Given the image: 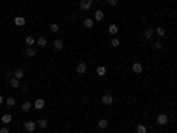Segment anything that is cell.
Wrapping results in <instances>:
<instances>
[{
  "mask_svg": "<svg viewBox=\"0 0 177 133\" xmlns=\"http://www.w3.org/2000/svg\"><path fill=\"white\" fill-rule=\"evenodd\" d=\"M85 71H87V64H85V62H80V64L76 66V73H78V75H83Z\"/></svg>",
  "mask_w": 177,
  "mask_h": 133,
  "instance_id": "cell-9",
  "label": "cell"
},
{
  "mask_svg": "<svg viewBox=\"0 0 177 133\" xmlns=\"http://www.w3.org/2000/svg\"><path fill=\"white\" fill-rule=\"evenodd\" d=\"M32 106H34L32 101H23V105H21V110H23V112H30Z\"/></svg>",
  "mask_w": 177,
  "mask_h": 133,
  "instance_id": "cell-14",
  "label": "cell"
},
{
  "mask_svg": "<svg viewBox=\"0 0 177 133\" xmlns=\"http://www.w3.org/2000/svg\"><path fill=\"white\" fill-rule=\"evenodd\" d=\"M46 126H48V121H46V119H39V121H37V128L46 130Z\"/></svg>",
  "mask_w": 177,
  "mask_h": 133,
  "instance_id": "cell-21",
  "label": "cell"
},
{
  "mask_svg": "<svg viewBox=\"0 0 177 133\" xmlns=\"http://www.w3.org/2000/svg\"><path fill=\"white\" fill-rule=\"evenodd\" d=\"M41 48H46V44H48V41H46V37H37V41H36Z\"/></svg>",
  "mask_w": 177,
  "mask_h": 133,
  "instance_id": "cell-19",
  "label": "cell"
},
{
  "mask_svg": "<svg viewBox=\"0 0 177 133\" xmlns=\"http://www.w3.org/2000/svg\"><path fill=\"white\" fill-rule=\"evenodd\" d=\"M117 2H119V0H108V4H110V6H117Z\"/></svg>",
  "mask_w": 177,
  "mask_h": 133,
  "instance_id": "cell-31",
  "label": "cell"
},
{
  "mask_svg": "<svg viewBox=\"0 0 177 133\" xmlns=\"http://www.w3.org/2000/svg\"><path fill=\"white\" fill-rule=\"evenodd\" d=\"M94 6V0H80V9L82 11H91Z\"/></svg>",
  "mask_w": 177,
  "mask_h": 133,
  "instance_id": "cell-2",
  "label": "cell"
},
{
  "mask_svg": "<svg viewBox=\"0 0 177 133\" xmlns=\"http://www.w3.org/2000/svg\"><path fill=\"white\" fill-rule=\"evenodd\" d=\"M103 18H105V13H103L101 9L94 11V21H103Z\"/></svg>",
  "mask_w": 177,
  "mask_h": 133,
  "instance_id": "cell-10",
  "label": "cell"
},
{
  "mask_svg": "<svg viewBox=\"0 0 177 133\" xmlns=\"http://www.w3.org/2000/svg\"><path fill=\"white\" fill-rule=\"evenodd\" d=\"M101 101H103V105H106V106H110L114 103V96L110 94V92H105L103 94V98H101Z\"/></svg>",
  "mask_w": 177,
  "mask_h": 133,
  "instance_id": "cell-3",
  "label": "cell"
},
{
  "mask_svg": "<svg viewBox=\"0 0 177 133\" xmlns=\"http://www.w3.org/2000/svg\"><path fill=\"white\" fill-rule=\"evenodd\" d=\"M0 119H2V124H9L13 121V116L11 114H2V117H0Z\"/></svg>",
  "mask_w": 177,
  "mask_h": 133,
  "instance_id": "cell-15",
  "label": "cell"
},
{
  "mask_svg": "<svg viewBox=\"0 0 177 133\" xmlns=\"http://www.w3.org/2000/svg\"><path fill=\"white\" fill-rule=\"evenodd\" d=\"M50 30H52L53 34H57V32L60 30V25H59V23H50Z\"/></svg>",
  "mask_w": 177,
  "mask_h": 133,
  "instance_id": "cell-25",
  "label": "cell"
},
{
  "mask_svg": "<svg viewBox=\"0 0 177 133\" xmlns=\"http://www.w3.org/2000/svg\"><path fill=\"white\" fill-rule=\"evenodd\" d=\"M23 76H25V69H23V68H16V69H14V78L23 80Z\"/></svg>",
  "mask_w": 177,
  "mask_h": 133,
  "instance_id": "cell-6",
  "label": "cell"
},
{
  "mask_svg": "<svg viewBox=\"0 0 177 133\" xmlns=\"http://www.w3.org/2000/svg\"><path fill=\"white\" fill-rule=\"evenodd\" d=\"M20 82H21V80H18V78H14V76H13V78L9 80V85H11V87H14V89H18V87H20Z\"/></svg>",
  "mask_w": 177,
  "mask_h": 133,
  "instance_id": "cell-22",
  "label": "cell"
},
{
  "mask_svg": "<svg viewBox=\"0 0 177 133\" xmlns=\"http://www.w3.org/2000/svg\"><path fill=\"white\" fill-rule=\"evenodd\" d=\"M36 41H37V39H34L32 36H27V37H25V43H27V46H34V44H36Z\"/></svg>",
  "mask_w": 177,
  "mask_h": 133,
  "instance_id": "cell-23",
  "label": "cell"
},
{
  "mask_svg": "<svg viewBox=\"0 0 177 133\" xmlns=\"http://www.w3.org/2000/svg\"><path fill=\"white\" fill-rule=\"evenodd\" d=\"M152 36H154V30H152V29H145V30H144V39L149 41V39H152Z\"/></svg>",
  "mask_w": 177,
  "mask_h": 133,
  "instance_id": "cell-17",
  "label": "cell"
},
{
  "mask_svg": "<svg viewBox=\"0 0 177 133\" xmlns=\"http://www.w3.org/2000/svg\"><path fill=\"white\" fill-rule=\"evenodd\" d=\"M98 128L99 130H106L108 128V119H99L98 121Z\"/></svg>",
  "mask_w": 177,
  "mask_h": 133,
  "instance_id": "cell-18",
  "label": "cell"
},
{
  "mask_svg": "<svg viewBox=\"0 0 177 133\" xmlns=\"http://www.w3.org/2000/svg\"><path fill=\"white\" fill-rule=\"evenodd\" d=\"M145 2H151V0H145Z\"/></svg>",
  "mask_w": 177,
  "mask_h": 133,
  "instance_id": "cell-34",
  "label": "cell"
},
{
  "mask_svg": "<svg viewBox=\"0 0 177 133\" xmlns=\"http://www.w3.org/2000/svg\"><path fill=\"white\" fill-rule=\"evenodd\" d=\"M23 130H25L27 133H34V131L37 130V123H34V121H25Z\"/></svg>",
  "mask_w": 177,
  "mask_h": 133,
  "instance_id": "cell-1",
  "label": "cell"
},
{
  "mask_svg": "<svg viewBox=\"0 0 177 133\" xmlns=\"http://www.w3.org/2000/svg\"><path fill=\"white\" fill-rule=\"evenodd\" d=\"M96 73H98L99 76H105V75L108 73V69L105 68V66H98V69H96Z\"/></svg>",
  "mask_w": 177,
  "mask_h": 133,
  "instance_id": "cell-20",
  "label": "cell"
},
{
  "mask_svg": "<svg viewBox=\"0 0 177 133\" xmlns=\"http://www.w3.org/2000/svg\"><path fill=\"white\" fill-rule=\"evenodd\" d=\"M156 34H158V37L161 39V37H165V36H167V29H165L163 25H160V27H156Z\"/></svg>",
  "mask_w": 177,
  "mask_h": 133,
  "instance_id": "cell-11",
  "label": "cell"
},
{
  "mask_svg": "<svg viewBox=\"0 0 177 133\" xmlns=\"http://www.w3.org/2000/svg\"><path fill=\"white\" fill-rule=\"evenodd\" d=\"M25 55H27V57H36V55H37V50H36L34 46H27Z\"/></svg>",
  "mask_w": 177,
  "mask_h": 133,
  "instance_id": "cell-12",
  "label": "cell"
},
{
  "mask_svg": "<svg viewBox=\"0 0 177 133\" xmlns=\"http://www.w3.org/2000/svg\"><path fill=\"white\" fill-rule=\"evenodd\" d=\"M108 32L112 34V36H115V34L119 32V25H110V27H108Z\"/></svg>",
  "mask_w": 177,
  "mask_h": 133,
  "instance_id": "cell-24",
  "label": "cell"
},
{
  "mask_svg": "<svg viewBox=\"0 0 177 133\" xmlns=\"http://www.w3.org/2000/svg\"><path fill=\"white\" fill-rule=\"evenodd\" d=\"M110 44H112V46H114V48H117V46H119V44H121V41H119L117 37H114L112 41H110Z\"/></svg>",
  "mask_w": 177,
  "mask_h": 133,
  "instance_id": "cell-29",
  "label": "cell"
},
{
  "mask_svg": "<svg viewBox=\"0 0 177 133\" xmlns=\"http://www.w3.org/2000/svg\"><path fill=\"white\" fill-rule=\"evenodd\" d=\"M156 123H158L160 126H165V124L168 123V116H167V114H158V117H156Z\"/></svg>",
  "mask_w": 177,
  "mask_h": 133,
  "instance_id": "cell-5",
  "label": "cell"
},
{
  "mask_svg": "<svg viewBox=\"0 0 177 133\" xmlns=\"http://www.w3.org/2000/svg\"><path fill=\"white\" fill-rule=\"evenodd\" d=\"M83 27H85V29H92V27H94V20H92V18H85V20H83Z\"/></svg>",
  "mask_w": 177,
  "mask_h": 133,
  "instance_id": "cell-13",
  "label": "cell"
},
{
  "mask_svg": "<svg viewBox=\"0 0 177 133\" xmlns=\"http://www.w3.org/2000/svg\"><path fill=\"white\" fill-rule=\"evenodd\" d=\"M4 103V96H0V105H2Z\"/></svg>",
  "mask_w": 177,
  "mask_h": 133,
  "instance_id": "cell-32",
  "label": "cell"
},
{
  "mask_svg": "<svg viewBox=\"0 0 177 133\" xmlns=\"http://www.w3.org/2000/svg\"><path fill=\"white\" fill-rule=\"evenodd\" d=\"M137 133H147V126L145 124H138L137 126Z\"/></svg>",
  "mask_w": 177,
  "mask_h": 133,
  "instance_id": "cell-28",
  "label": "cell"
},
{
  "mask_svg": "<svg viewBox=\"0 0 177 133\" xmlns=\"http://www.w3.org/2000/svg\"><path fill=\"white\" fill-rule=\"evenodd\" d=\"M6 103H7V106H14V105H16V98H13V96H9V98L6 99Z\"/></svg>",
  "mask_w": 177,
  "mask_h": 133,
  "instance_id": "cell-27",
  "label": "cell"
},
{
  "mask_svg": "<svg viewBox=\"0 0 177 133\" xmlns=\"http://www.w3.org/2000/svg\"><path fill=\"white\" fill-rule=\"evenodd\" d=\"M44 105H46V103H44V99H43V98H37V99L34 101V108H36V110H43V108H44Z\"/></svg>",
  "mask_w": 177,
  "mask_h": 133,
  "instance_id": "cell-7",
  "label": "cell"
},
{
  "mask_svg": "<svg viewBox=\"0 0 177 133\" xmlns=\"http://www.w3.org/2000/svg\"><path fill=\"white\" fill-rule=\"evenodd\" d=\"M96 2H101V0H96Z\"/></svg>",
  "mask_w": 177,
  "mask_h": 133,
  "instance_id": "cell-33",
  "label": "cell"
},
{
  "mask_svg": "<svg viewBox=\"0 0 177 133\" xmlns=\"http://www.w3.org/2000/svg\"><path fill=\"white\" fill-rule=\"evenodd\" d=\"M131 71H133V73H137V75H140V73L144 71L142 62H133V64H131Z\"/></svg>",
  "mask_w": 177,
  "mask_h": 133,
  "instance_id": "cell-4",
  "label": "cell"
},
{
  "mask_svg": "<svg viewBox=\"0 0 177 133\" xmlns=\"http://www.w3.org/2000/svg\"><path fill=\"white\" fill-rule=\"evenodd\" d=\"M154 50H158V52L163 50V41H161V39H160V41H154Z\"/></svg>",
  "mask_w": 177,
  "mask_h": 133,
  "instance_id": "cell-26",
  "label": "cell"
},
{
  "mask_svg": "<svg viewBox=\"0 0 177 133\" xmlns=\"http://www.w3.org/2000/svg\"><path fill=\"white\" fill-rule=\"evenodd\" d=\"M0 133H9V128H7V126L4 124L2 128H0Z\"/></svg>",
  "mask_w": 177,
  "mask_h": 133,
  "instance_id": "cell-30",
  "label": "cell"
},
{
  "mask_svg": "<svg viewBox=\"0 0 177 133\" xmlns=\"http://www.w3.org/2000/svg\"><path fill=\"white\" fill-rule=\"evenodd\" d=\"M53 48H55V50H62V48H64V41H62V39H55V41H53Z\"/></svg>",
  "mask_w": 177,
  "mask_h": 133,
  "instance_id": "cell-16",
  "label": "cell"
},
{
  "mask_svg": "<svg viewBox=\"0 0 177 133\" xmlns=\"http://www.w3.org/2000/svg\"><path fill=\"white\" fill-rule=\"evenodd\" d=\"M25 23H27V21H25L23 16H16V18H14V25H16V27H25Z\"/></svg>",
  "mask_w": 177,
  "mask_h": 133,
  "instance_id": "cell-8",
  "label": "cell"
}]
</instances>
